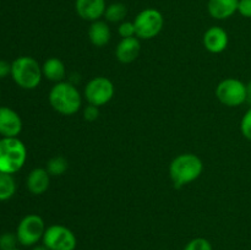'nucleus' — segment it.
<instances>
[{
    "instance_id": "obj_1",
    "label": "nucleus",
    "mask_w": 251,
    "mask_h": 250,
    "mask_svg": "<svg viewBox=\"0 0 251 250\" xmlns=\"http://www.w3.org/2000/svg\"><path fill=\"white\" fill-rule=\"evenodd\" d=\"M203 171V163L194 153H181L176 156L169 166V176L174 188L180 189L195 181Z\"/></svg>"
},
{
    "instance_id": "obj_2",
    "label": "nucleus",
    "mask_w": 251,
    "mask_h": 250,
    "mask_svg": "<svg viewBox=\"0 0 251 250\" xmlns=\"http://www.w3.org/2000/svg\"><path fill=\"white\" fill-rule=\"evenodd\" d=\"M49 103L59 114L73 115L80 110L82 97L77 88L71 82H56L49 92Z\"/></svg>"
},
{
    "instance_id": "obj_3",
    "label": "nucleus",
    "mask_w": 251,
    "mask_h": 250,
    "mask_svg": "<svg viewBox=\"0 0 251 250\" xmlns=\"http://www.w3.org/2000/svg\"><path fill=\"white\" fill-rule=\"evenodd\" d=\"M11 77L19 87L34 90L43 77L42 66L32 56H19L11 63Z\"/></svg>"
},
{
    "instance_id": "obj_4",
    "label": "nucleus",
    "mask_w": 251,
    "mask_h": 250,
    "mask_svg": "<svg viewBox=\"0 0 251 250\" xmlns=\"http://www.w3.org/2000/svg\"><path fill=\"white\" fill-rule=\"evenodd\" d=\"M27 150L19 137H2L0 140V172L14 174L25 166Z\"/></svg>"
},
{
    "instance_id": "obj_5",
    "label": "nucleus",
    "mask_w": 251,
    "mask_h": 250,
    "mask_svg": "<svg viewBox=\"0 0 251 250\" xmlns=\"http://www.w3.org/2000/svg\"><path fill=\"white\" fill-rule=\"evenodd\" d=\"M46 225L41 216L36 213L27 215L20 221L16 228V237L22 247H34L43 239Z\"/></svg>"
},
{
    "instance_id": "obj_6",
    "label": "nucleus",
    "mask_w": 251,
    "mask_h": 250,
    "mask_svg": "<svg viewBox=\"0 0 251 250\" xmlns=\"http://www.w3.org/2000/svg\"><path fill=\"white\" fill-rule=\"evenodd\" d=\"M136 37L139 39H152L158 36L164 26V17L157 9H145L134 20Z\"/></svg>"
},
{
    "instance_id": "obj_7",
    "label": "nucleus",
    "mask_w": 251,
    "mask_h": 250,
    "mask_svg": "<svg viewBox=\"0 0 251 250\" xmlns=\"http://www.w3.org/2000/svg\"><path fill=\"white\" fill-rule=\"evenodd\" d=\"M216 96L223 105L239 107L247 102V83L238 78H225L216 87Z\"/></svg>"
},
{
    "instance_id": "obj_8",
    "label": "nucleus",
    "mask_w": 251,
    "mask_h": 250,
    "mask_svg": "<svg viewBox=\"0 0 251 250\" xmlns=\"http://www.w3.org/2000/svg\"><path fill=\"white\" fill-rule=\"evenodd\" d=\"M42 242L49 250H75L77 247V238L73 230L61 225H49Z\"/></svg>"
},
{
    "instance_id": "obj_9",
    "label": "nucleus",
    "mask_w": 251,
    "mask_h": 250,
    "mask_svg": "<svg viewBox=\"0 0 251 250\" xmlns=\"http://www.w3.org/2000/svg\"><path fill=\"white\" fill-rule=\"evenodd\" d=\"M114 92V85L109 78L104 76H96L86 85L85 98L88 104L102 107L112 100Z\"/></svg>"
},
{
    "instance_id": "obj_10",
    "label": "nucleus",
    "mask_w": 251,
    "mask_h": 250,
    "mask_svg": "<svg viewBox=\"0 0 251 250\" xmlns=\"http://www.w3.org/2000/svg\"><path fill=\"white\" fill-rule=\"evenodd\" d=\"M22 131V119L19 113L9 107H0V135L17 137Z\"/></svg>"
},
{
    "instance_id": "obj_11",
    "label": "nucleus",
    "mask_w": 251,
    "mask_h": 250,
    "mask_svg": "<svg viewBox=\"0 0 251 250\" xmlns=\"http://www.w3.org/2000/svg\"><path fill=\"white\" fill-rule=\"evenodd\" d=\"M202 42L205 48L210 53L220 54L225 51L226 48L228 47L229 37H228L227 31L225 28L218 26H212L205 32Z\"/></svg>"
},
{
    "instance_id": "obj_12",
    "label": "nucleus",
    "mask_w": 251,
    "mask_h": 250,
    "mask_svg": "<svg viewBox=\"0 0 251 250\" xmlns=\"http://www.w3.org/2000/svg\"><path fill=\"white\" fill-rule=\"evenodd\" d=\"M75 9L81 19L93 22L104 16L107 5L105 0H76Z\"/></svg>"
},
{
    "instance_id": "obj_13",
    "label": "nucleus",
    "mask_w": 251,
    "mask_h": 250,
    "mask_svg": "<svg viewBox=\"0 0 251 250\" xmlns=\"http://www.w3.org/2000/svg\"><path fill=\"white\" fill-rule=\"evenodd\" d=\"M141 50V44L137 37L122 38L115 49V56L122 64H130L135 61Z\"/></svg>"
},
{
    "instance_id": "obj_14",
    "label": "nucleus",
    "mask_w": 251,
    "mask_h": 250,
    "mask_svg": "<svg viewBox=\"0 0 251 250\" xmlns=\"http://www.w3.org/2000/svg\"><path fill=\"white\" fill-rule=\"evenodd\" d=\"M27 189L33 195H42L46 193L50 184V175L46 168H34L27 176Z\"/></svg>"
},
{
    "instance_id": "obj_15",
    "label": "nucleus",
    "mask_w": 251,
    "mask_h": 250,
    "mask_svg": "<svg viewBox=\"0 0 251 250\" xmlns=\"http://www.w3.org/2000/svg\"><path fill=\"white\" fill-rule=\"evenodd\" d=\"M238 4L239 0H208V14L216 20L229 19L238 11Z\"/></svg>"
},
{
    "instance_id": "obj_16",
    "label": "nucleus",
    "mask_w": 251,
    "mask_h": 250,
    "mask_svg": "<svg viewBox=\"0 0 251 250\" xmlns=\"http://www.w3.org/2000/svg\"><path fill=\"white\" fill-rule=\"evenodd\" d=\"M87 33L91 43L95 47H98V48L107 46L110 42V38H112V32H110L108 24L104 21H100V20L93 21L91 24Z\"/></svg>"
},
{
    "instance_id": "obj_17",
    "label": "nucleus",
    "mask_w": 251,
    "mask_h": 250,
    "mask_svg": "<svg viewBox=\"0 0 251 250\" xmlns=\"http://www.w3.org/2000/svg\"><path fill=\"white\" fill-rule=\"evenodd\" d=\"M42 73L47 80L51 82H61L66 76L65 64L59 58H49L42 65Z\"/></svg>"
},
{
    "instance_id": "obj_18",
    "label": "nucleus",
    "mask_w": 251,
    "mask_h": 250,
    "mask_svg": "<svg viewBox=\"0 0 251 250\" xmlns=\"http://www.w3.org/2000/svg\"><path fill=\"white\" fill-rule=\"evenodd\" d=\"M16 183L12 174L0 172V201H6L15 195Z\"/></svg>"
},
{
    "instance_id": "obj_19",
    "label": "nucleus",
    "mask_w": 251,
    "mask_h": 250,
    "mask_svg": "<svg viewBox=\"0 0 251 250\" xmlns=\"http://www.w3.org/2000/svg\"><path fill=\"white\" fill-rule=\"evenodd\" d=\"M127 9L123 2H113V4L108 5L107 9L104 11V17L107 21L113 22H122L126 17Z\"/></svg>"
},
{
    "instance_id": "obj_20",
    "label": "nucleus",
    "mask_w": 251,
    "mask_h": 250,
    "mask_svg": "<svg viewBox=\"0 0 251 250\" xmlns=\"http://www.w3.org/2000/svg\"><path fill=\"white\" fill-rule=\"evenodd\" d=\"M69 168V163L63 156H55L47 162L46 169L50 176L63 175Z\"/></svg>"
},
{
    "instance_id": "obj_21",
    "label": "nucleus",
    "mask_w": 251,
    "mask_h": 250,
    "mask_svg": "<svg viewBox=\"0 0 251 250\" xmlns=\"http://www.w3.org/2000/svg\"><path fill=\"white\" fill-rule=\"evenodd\" d=\"M183 250H213V247L206 238H194L184 247Z\"/></svg>"
},
{
    "instance_id": "obj_22",
    "label": "nucleus",
    "mask_w": 251,
    "mask_h": 250,
    "mask_svg": "<svg viewBox=\"0 0 251 250\" xmlns=\"http://www.w3.org/2000/svg\"><path fill=\"white\" fill-rule=\"evenodd\" d=\"M19 243L16 237V233H2L0 235V250H10L15 249L16 244Z\"/></svg>"
},
{
    "instance_id": "obj_23",
    "label": "nucleus",
    "mask_w": 251,
    "mask_h": 250,
    "mask_svg": "<svg viewBox=\"0 0 251 250\" xmlns=\"http://www.w3.org/2000/svg\"><path fill=\"white\" fill-rule=\"evenodd\" d=\"M240 131H242L243 136L245 139L251 141V107L245 112L244 117L242 118V122H240Z\"/></svg>"
},
{
    "instance_id": "obj_24",
    "label": "nucleus",
    "mask_w": 251,
    "mask_h": 250,
    "mask_svg": "<svg viewBox=\"0 0 251 250\" xmlns=\"http://www.w3.org/2000/svg\"><path fill=\"white\" fill-rule=\"evenodd\" d=\"M118 32H119L122 38H130V37H136V29H135L134 21H123L118 27Z\"/></svg>"
},
{
    "instance_id": "obj_25",
    "label": "nucleus",
    "mask_w": 251,
    "mask_h": 250,
    "mask_svg": "<svg viewBox=\"0 0 251 250\" xmlns=\"http://www.w3.org/2000/svg\"><path fill=\"white\" fill-rule=\"evenodd\" d=\"M100 117V107L93 104L86 105L85 109H83V119L87 120V122H95Z\"/></svg>"
},
{
    "instance_id": "obj_26",
    "label": "nucleus",
    "mask_w": 251,
    "mask_h": 250,
    "mask_svg": "<svg viewBox=\"0 0 251 250\" xmlns=\"http://www.w3.org/2000/svg\"><path fill=\"white\" fill-rule=\"evenodd\" d=\"M238 12L247 19H251V0H239Z\"/></svg>"
},
{
    "instance_id": "obj_27",
    "label": "nucleus",
    "mask_w": 251,
    "mask_h": 250,
    "mask_svg": "<svg viewBox=\"0 0 251 250\" xmlns=\"http://www.w3.org/2000/svg\"><path fill=\"white\" fill-rule=\"evenodd\" d=\"M9 75H11V64L0 59V78H4Z\"/></svg>"
},
{
    "instance_id": "obj_28",
    "label": "nucleus",
    "mask_w": 251,
    "mask_h": 250,
    "mask_svg": "<svg viewBox=\"0 0 251 250\" xmlns=\"http://www.w3.org/2000/svg\"><path fill=\"white\" fill-rule=\"evenodd\" d=\"M247 102L251 104V80L247 83Z\"/></svg>"
},
{
    "instance_id": "obj_29",
    "label": "nucleus",
    "mask_w": 251,
    "mask_h": 250,
    "mask_svg": "<svg viewBox=\"0 0 251 250\" xmlns=\"http://www.w3.org/2000/svg\"><path fill=\"white\" fill-rule=\"evenodd\" d=\"M32 250H49L48 248L46 247V245H34L33 248H32Z\"/></svg>"
},
{
    "instance_id": "obj_30",
    "label": "nucleus",
    "mask_w": 251,
    "mask_h": 250,
    "mask_svg": "<svg viewBox=\"0 0 251 250\" xmlns=\"http://www.w3.org/2000/svg\"><path fill=\"white\" fill-rule=\"evenodd\" d=\"M10 250H21V249H19V248H15V249H10Z\"/></svg>"
}]
</instances>
